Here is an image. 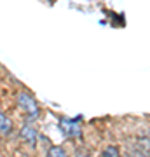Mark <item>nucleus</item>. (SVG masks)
Wrapping results in <instances>:
<instances>
[{"label": "nucleus", "mask_w": 150, "mask_h": 157, "mask_svg": "<svg viewBox=\"0 0 150 157\" xmlns=\"http://www.w3.org/2000/svg\"><path fill=\"white\" fill-rule=\"evenodd\" d=\"M77 157H89L87 154H84V152H77Z\"/></svg>", "instance_id": "nucleus-7"}, {"label": "nucleus", "mask_w": 150, "mask_h": 157, "mask_svg": "<svg viewBox=\"0 0 150 157\" xmlns=\"http://www.w3.org/2000/svg\"><path fill=\"white\" fill-rule=\"evenodd\" d=\"M103 157H121V154H119V148L113 145H108L103 150Z\"/></svg>", "instance_id": "nucleus-6"}, {"label": "nucleus", "mask_w": 150, "mask_h": 157, "mask_svg": "<svg viewBox=\"0 0 150 157\" xmlns=\"http://www.w3.org/2000/svg\"><path fill=\"white\" fill-rule=\"evenodd\" d=\"M60 128H61L63 135L68 138H79L82 129H80V119H61L60 121Z\"/></svg>", "instance_id": "nucleus-2"}, {"label": "nucleus", "mask_w": 150, "mask_h": 157, "mask_svg": "<svg viewBox=\"0 0 150 157\" xmlns=\"http://www.w3.org/2000/svg\"><path fill=\"white\" fill-rule=\"evenodd\" d=\"M21 138L25 141H28L30 145H35V141H37V129L32 128V126H25L21 129Z\"/></svg>", "instance_id": "nucleus-3"}, {"label": "nucleus", "mask_w": 150, "mask_h": 157, "mask_svg": "<svg viewBox=\"0 0 150 157\" xmlns=\"http://www.w3.org/2000/svg\"><path fill=\"white\" fill-rule=\"evenodd\" d=\"M11 131H12V122L9 121V117L6 113L0 110V133L2 135H9Z\"/></svg>", "instance_id": "nucleus-4"}, {"label": "nucleus", "mask_w": 150, "mask_h": 157, "mask_svg": "<svg viewBox=\"0 0 150 157\" xmlns=\"http://www.w3.org/2000/svg\"><path fill=\"white\" fill-rule=\"evenodd\" d=\"M45 157H68V154L61 147H51L49 150H47V155Z\"/></svg>", "instance_id": "nucleus-5"}, {"label": "nucleus", "mask_w": 150, "mask_h": 157, "mask_svg": "<svg viewBox=\"0 0 150 157\" xmlns=\"http://www.w3.org/2000/svg\"><path fill=\"white\" fill-rule=\"evenodd\" d=\"M17 105L21 107V110L26 113L30 119L37 117L40 113V108L37 105V101L32 94H28V93H17Z\"/></svg>", "instance_id": "nucleus-1"}]
</instances>
